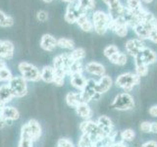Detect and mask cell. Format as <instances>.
<instances>
[{"label":"cell","mask_w":157,"mask_h":147,"mask_svg":"<svg viewBox=\"0 0 157 147\" xmlns=\"http://www.w3.org/2000/svg\"><path fill=\"white\" fill-rule=\"evenodd\" d=\"M80 130H82L83 134H86L90 136V138L92 141L93 144H94L96 141L106 136L105 132L100 129L99 126L97 125V123L90 121V120H86L85 122H82L80 125Z\"/></svg>","instance_id":"6da1fadb"},{"label":"cell","mask_w":157,"mask_h":147,"mask_svg":"<svg viewBox=\"0 0 157 147\" xmlns=\"http://www.w3.org/2000/svg\"><path fill=\"white\" fill-rule=\"evenodd\" d=\"M110 22L111 20L109 15L103 11H100V10L95 11L92 15L93 31L99 36H103L106 33V32L109 29Z\"/></svg>","instance_id":"7a4b0ae2"},{"label":"cell","mask_w":157,"mask_h":147,"mask_svg":"<svg viewBox=\"0 0 157 147\" xmlns=\"http://www.w3.org/2000/svg\"><path fill=\"white\" fill-rule=\"evenodd\" d=\"M86 10L82 8L78 0H74L68 4L66 13H65V21L68 24H75L82 15H86Z\"/></svg>","instance_id":"3957f363"},{"label":"cell","mask_w":157,"mask_h":147,"mask_svg":"<svg viewBox=\"0 0 157 147\" xmlns=\"http://www.w3.org/2000/svg\"><path fill=\"white\" fill-rule=\"evenodd\" d=\"M140 82V77L134 73H125L122 74L116 80L117 86L121 87L126 92H130L136 85Z\"/></svg>","instance_id":"277c9868"},{"label":"cell","mask_w":157,"mask_h":147,"mask_svg":"<svg viewBox=\"0 0 157 147\" xmlns=\"http://www.w3.org/2000/svg\"><path fill=\"white\" fill-rule=\"evenodd\" d=\"M19 71L21 72L22 77L26 81H38L41 80L40 77V71L33 66V64H29L28 62H21L18 66Z\"/></svg>","instance_id":"5b68a950"},{"label":"cell","mask_w":157,"mask_h":147,"mask_svg":"<svg viewBox=\"0 0 157 147\" xmlns=\"http://www.w3.org/2000/svg\"><path fill=\"white\" fill-rule=\"evenodd\" d=\"M111 107L118 111H128L135 107V100L130 93L124 92L118 94L114 101L112 102Z\"/></svg>","instance_id":"8992f818"},{"label":"cell","mask_w":157,"mask_h":147,"mask_svg":"<svg viewBox=\"0 0 157 147\" xmlns=\"http://www.w3.org/2000/svg\"><path fill=\"white\" fill-rule=\"evenodd\" d=\"M9 86L11 88L15 97H24L28 93L27 81L21 77H13L12 80L9 81Z\"/></svg>","instance_id":"52a82bcc"},{"label":"cell","mask_w":157,"mask_h":147,"mask_svg":"<svg viewBox=\"0 0 157 147\" xmlns=\"http://www.w3.org/2000/svg\"><path fill=\"white\" fill-rule=\"evenodd\" d=\"M102 1L108 6V15L111 21L123 17L125 6L121 3L120 0H102Z\"/></svg>","instance_id":"ba28073f"},{"label":"cell","mask_w":157,"mask_h":147,"mask_svg":"<svg viewBox=\"0 0 157 147\" xmlns=\"http://www.w3.org/2000/svg\"><path fill=\"white\" fill-rule=\"evenodd\" d=\"M109 29L114 32L118 36L125 37L128 34V24L123 17H120L110 22Z\"/></svg>","instance_id":"9c48e42d"},{"label":"cell","mask_w":157,"mask_h":147,"mask_svg":"<svg viewBox=\"0 0 157 147\" xmlns=\"http://www.w3.org/2000/svg\"><path fill=\"white\" fill-rule=\"evenodd\" d=\"M125 47H126L127 52L129 53L131 56L136 57L142 49L145 48V45L144 43V40H141L140 38H134V39L128 40L126 42Z\"/></svg>","instance_id":"30bf717a"},{"label":"cell","mask_w":157,"mask_h":147,"mask_svg":"<svg viewBox=\"0 0 157 147\" xmlns=\"http://www.w3.org/2000/svg\"><path fill=\"white\" fill-rule=\"evenodd\" d=\"M23 126L27 130L28 134L33 141H36L41 136V126L36 120H29Z\"/></svg>","instance_id":"8fae6325"},{"label":"cell","mask_w":157,"mask_h":147,"mask_svg":"<svg viewBox=\"0 0 157 147\" xmlns=\"http://www.w3.org/2000/svg\"><path fill=\"white\" fill-rule=\"evenodd\" d=\"M14 56V44L9 40H0V58L11 60Z\"/></svg>","instance_id":"7c38bea8"},{"label":"cell","mask_w":157,"mask_h":147,"mask_svg":"<svg viewBox=\"0 0 157 147\" xmlns=\"http://www.w3.org/2000/svg\"><path fill=\"white\" fill-rule=\"evenodd\" d=\"M136 57L139 58L142 63L145 64V65H147V66L151 65V64H154L156 62V59H157L155 52L153 50H151L150 48H147V47L142 49V50L137 54Z\"/></svg>","instance_id":"4fadbf2b"},{"label":"cell","mask_w":157,"mask_h":147,"mask_svg":"<svg viewBox=\"0 0 157 147\" xmlns=\"http://www.w3.org/2000/svg\"><path fill=\"white\" fill-rule=\"evenodd\" d=\"M1 117L7 124V123H11L13 121L18 120L20 118V113L15 107L5 106L1 110Z\"/></svg>","instance_id":"5bb4252c"},{"label":"cell","mask_w":157,"mask_h":147,"mask_svg":"<svg viewBox=\"0 0 157 147\" xmlns=\"http://www.w3.org/2000/svg\"><path fill=\"white\" fill-rule=\"evenodd\" d=\"M85 70L87 73H90V75L97 76V77H100L105 76V72H106L105 67L103 66L102 64L98 63V62H94V61L87 63L86 65Z\"/></svg>","instance_id":"9a60e30c"},{"label":"cell","mask_w":157,"mask_h":147,"mask_svg":"<svg viewBox=\"0 0 157 147\" xmlns=\"http://www.w3.org/2000/svg\"><path fill=\"white\" fill-rule=\"evenodd\" d=\"M40 47L45 51H53L57 47V39L49 33L43 34L40 40Z\"/></svg>","instance_id":"2e32d148"},{"label":"cell","mask_w":157,"mask_h":147,"mask_svg":"<svg viewBox=\"0 0 157 147\" xmlns=\"http://www.w3.org/2000/svg\"><path fill=\"white\" fill-rule=\"evenodd\" d=\"M113 85V81L109 76H103L100 77V80L96 81V87L95 90L98 94H103V93L107 92L110 89Z\"/></svg>","instance_id":"e0dca14e"},{"label":"cell","mask_w":157,"mask_h":147,"mask_svg":"<svg viewBox=\"0 0 157 147\" xmlns=\"http://www.w3.org/2000/svg\"><path fill=\"white\" fill-rule=\"evenodd\" d=\"M14 97L15 96L9 85H3L0 86V104L6 106L7 103L11 101Z\"/></svg>","instance_id":"ac0fdd59"},{"label":"cell","mask_w":157,"mask_h":147,"mask_svg":"<svg viewBox=\"0 0 157 147\" xmlns=\"http://www.w3.org/2000/svg\"><path fill=\"white\" fill-rule=\"evenodd\" d=\"M76 112L77 114L80 116L82 119H85L86 121V120H90L91 118V115H92V111L90 109V105H88V103H86V102H82L80 103L76 108Z\"/></svg>","instance_id":"d6986e66"},{"label":"cell","mask_w":157,"mask_h":147,"mask_svg":"<svg viewBox=\"0 0 157 147\" xmlns=\"http://www.w3.org/2000/svg\"><path fill=\"white\" fill-rule=\"evenodd\" d=\"M97 125L99 126L100 129L105 132V134L108 135L111 131H113V123L110 118L107 116H101L96 121Z\"/></svg>","instance_id":"ffe728a7"},{"label":"cell","mask_w":157,"mask_h":147,"mask_svg":"<svg viewBox=\"0 0 157 147\" xmlns=\"http://www.w3.org/2000/svg\"><path fill=\"white\" fill-rule=\"evenodd\" d=\"M70 81L71 85L80 91H82L86 85V78L82 76V74H75L71 76Z\"/></svg>","instance_id":"44dd1931"},{"label":"cell","mask_w":157,"mask_h":147,"mask_svg":"<svg viewBox=\"0 0 157 147\" xmlns=\"http://www.w3.org/2000/svg\"><path fill=\"white\" fill-rule=\"evenodd\" d=\"M66 102L70 107L76 108L80 103L82 102V93L81 92H69L66 95Z\"/></svg>","instance_id":"7402d4cb"},{"label":"cell","mask_w":157,"mask_h":147,"mask_svg":"<svg viewBox=\"0 0 157 147\" xmlns=\"http://www.w3.org/2000/svg\"><path fill=\"white\" fill-rule=\"evenodd\" d=\"M78 26L81 28L82 31L86 32H90L93 31V24L92 21H90L88 19L87 15H82L81 18H78V20L77 21Z\"/></svg>","instance_id":"603a6c76"},{"label":"cell","mask_w":157,"mask_h":147,"mask_svg":"<svg viewBox=\"0 0 157 147\" xmlns=\"http://www.w3.org/2000/svg\"><path fill=\"white\" fill-rule=\"evenodd\" d=\"M18 147H33V140L24 126L21 129V138H20Z\"/></svg>","instance_id":"cb8c5ba5"},{"label":"cell","mask_w":157,"mask_h":147,"mask_svg":"<svg viewBox=\"0 0 157 147\" xmlns=\"http://www.w3.org/2000/svg\"><path fill=\"white\" fill-rule=\"evenodd\" d=\"M40 77L43 81L47 83H53L54 81V69L50 66H45L40 71Z\"/></svg>","instance_id":"d4e9b609"},{"label":"cell","mask_w":157,"mask_h":147,"mask_svg":"<svg viewBox=\"0 0 157 147\" xmlns=\"http://www.w3.org/2000/svg\"><path fill=\"white\" fill-rule=\"evenodd\" d=\"M108 59H109V61L112 64H115V65H118V66H124L128 62L127 55L125 53H122L120 51L115 53L114 55H112L110 58H108Z\"/></svg>","instance_id":"484cf974"},{"label":"cell","mask_w":157,"mask_h":147,"mask_svg":"<svg viewBox=\"0 0 157 147\" xmlns=\"http://www.w3.org/2000/svg\"><path fill=\"white\" fill-rule=\"evenodd\" d=\"M136 62H135V65H136V74L139 77H145L148 73V66L145 65V64L142 63L139 58L136 57Z\"/></svg>","instance_id":"4316f807"},{"label":"cell","mask_w":157,"mask_h":147,"mask_svg":"<svg viewBox=\"0 0 157 147\" xmlns=\"http://www.w3.org/2000/svg\"><path fill=\"white\" fill-rule=\"evenodd\" d=\"M134 31L137 36V37L141 39V40H144V39H148L149 32L142 23H140L136 28H134Z\"/></svg>","instance_id":"83f0119b"},{"label":"cell","mask_w":157,"mask_h":147,"mask_svg":"<svg viewBox=\"0 0 157 147\" xmlns=\"http://www.w3.org/2000/svg\"><path fill=\"white\" fill-rule=\"evenodd\" d=\"M82 61H73L71 64V66L69 67L68 71H67V75L69 76H73L75 74H82Z\"/></svg>","instance_id":"f1b7e54d"},{"label":"cell","mask_w":157,"mask_h":147,"mask_svg":"<svg viewBox=\"0 0 157 147\" xmlns=\"http://www.w3.org/2000/svg\"><path fill=\"white\" fill-rule=\"evenodd\" d=\"M57 46H59L60 48L73 50V49H75V42L70 38L61 37V38L57 39Z\"/></svg>","instance_id":"f546056e"},{"label":"cell","mask_w":157,"mask_h":147,"mask_svg":"<svg viewBox=\"0 0 157 147\" xmlns=\"http://www.w3.org/2000/svg\"><path fill=\"white\" fill-rule=\"evenodd\" d=\"M126 9L132 13H136L140 11L144 8L141 6V1L140 0H127V6H125Z\"/></svg>","instance_id":"4dcf8cb0"},{"label":"cell","mask_w":157,"mask_h":147,"mask_svg":"<svg viewBox=\"0 0 157 147\" xmlns=\"http://www.w3.org/2000/svg\"><path fill=\"white\" fill-rule=\"evenodd\" d=\"M14 24V19L11 16H7L3 11L0 10V27L10 28Z\"/></svg>","instance_id":"1f68e13d"},{"label":"cell","mask_w":157,"mask_h":147,"mask_svg":"<svg viewBox=\"0 0 157 147\" xmlns=\"http://www.w3.org/2000/svg\"><path fill=\"white\" fill-rule=\"evenodd\" d=\"M73 61H82L86 57V51L82 48H75L71 53H69Z\"/></svg>","instance_id":"d6a6232c"},{"label":"cell","mask_w":157,"mask_h":147,"mask_svg":"<svg viewBox=\"0 0 157 147\" xmlns=\"http://www.w3.org/2000/svg\"><path fill=\"white\" fill-rule=\"evenodd\" d=\"M120 136H121V138H122L123 141H132V140H134L136 134H135V131L132 130L127 129V130H124L121 132Z\"/></svg>","instance_id":"836d02e7"},{"label":"cell","mask_w":157,"mask_h":147,"mask_svg":"<svg viewBox=\"0 0 157 147\" xmlns=\"http://www.w3.org/2000/svg\"><path fill=\"white\" fill-rule=\"evenodd\" d=\"M13 75L12 72L9 70L7 67L3 68L2 70H0V81H10L12 80Z\"/></svg>","instance_id":"e575fe53"},{"label":"cell","mask_w":157,"mask_h":147,"mask_svg":"<svg viewBox=\"0 0 157 147\" xmlns=\"http://www.w3.org/2000/svg\"><path fill=\"white\" fill-rule=\"evenodd\" d=\"M119 52V49L116 45H108L104 48V50H103V54H104V56L106 58H110L112 55H114L115 53Z\"/></svg>","instance_id":"d590c367"},{"label":"cell","mask_w":157,"mask_h":147,"mask_svg":"<svg viewBox=\"0 0 157 147\" xmlns=\"http://www.w3.org/2000/svg\"><path fill=\"white\" fill-rule=\"evenodd\" d=\"M82 6V8L88 11V10H92L95 8V1L94 0H78Z\"/></svg>","instance_id":"8d00e7d4"},{"label":"cell","mask_w":157,"mask_h":147,"mask_svg":"<svg viewBox=\"0 0 157 147\" xmlns=\"http://www.w3.org/2000/svg\"><path fill=\"white\" fill-rule=\"evenodd\" d=\"M57 147H75L71 140L68 138H60L57 142Z\"/></svg>","instance_id":"74e56055"},{"label":"cell","mask_w":157,"mask_h":147,"mask_svg":"<svg viewBox=\"0 0 157 147\" xmlns=\"http://www.w3.org/2000/svg\"><path fill=\"white\" fill-rule=\"evenodd\" d=\"M140 129L142 132H144V134H148L150 132V129H151V123L150 122H147V121H144L142 122L140 126Z\"/></svg>","instance_id":"f35d334b"},{"label":"cell","mask_w":157,"mask_h":147,"mask_svg":"<svg viewBox=\"0 0 157 147\" xmlns=\"http://www.w3.org/2000/svg\"><path fill=\"white\" fill-rule=\"evenodd\" d=\"M48 18V15L45 11H38L36 14V19L39 22H45Z\"/></svg>","instance_id":"ab89813d"},{"label":"cell","mask_w":157,"mask_h":147,"mask_svg":"<svg viewBox=\"0 0 157 147\" xmlns=\"http://www.w3.org/2000/svg\"><path fill=\"white\" fill-rule=\"evenodd\" d=\"M148 39L150 41H152L153 43L157 44V28L153 29L149 32V36H148Z\"/></svg>","instance_id":"60d3db41"},{"label":"cell","mask_w":157,"mask_h":147,"mask_svg":"<svg viewBox=\"0 0 157 147\" xmlns=\"http://www.w3.org/2000/svg\"><path fill=\"white\" fill-rule=\"evenodd\" d=\"M141 147H157V142L154 140L147 141V142H145V143L142 144Z\"/></svg>","instance_id":"b9f144b4"},{"label":"cell","mask_w":157,"mask_h":147,"mask_svg":"<svg viewBox=\"0 0 157 147\" xmlns=\"http://www.w3.org/2000/svg\"><path fill=\"white\" fill-rule=\"evenodd\" d=\"M149 115L152 117H157V105H153L149 108Z\"/></svg>","instance_id":"7bdbcfd3"},{"label":"cell","mask_w":157,"mask_h":147,"mask_svg":"<svg viewBox=\"0 0 157 147\" xmlns=\"http://www.w3.org/2000/svg\"><path fill=\"white\" fill-rule=\"evenodd\" d=\"M150 132H152V134H157V122H153V123H151V129H150Z\"/></svg>","instance_id":"ee69618b"},{"label":"cell","mask_w":157,"mask_h":147,"mask_svg":"<svg viewBox=\"0 0 157 147\" xmlns=\"http://www.w3.org/2000/svg\"><path fill=\"white\" fill-rule=\"evenodd\" d=\"M110 147H128L127 145H125L124 143H122V142H119V143H113Z\"/></svg>","instance_id":"f6af8a7d"},{"label":"cell","mask_w":157,"mask_h":147,"mask_svg":"<svg viewBox=\"0 0 157 147\" xmlns=\"http://www.w3.org/2000/svg\"><path fill=\"white\" fill-rule=\"evenodd\" d=\"M7 67L6 66V62H5L3 59H0V70H2L3 68Z\"/></svg>","instance_id":"bcb514c9"},{"label":"cell","mask_w":157,"mask_h":147,"mask_svg":"<svg viewBox=\"0 0 157 147\" xmlns=\"http://www.w3.org/2000/svg\"><path fill=\"white\" fill-rule=\"evenodd\" d=\"M153 0H142V2H144L145 4H149V3H151Z\"/></svg>","instance_id":"7dc6e473"},{"label":"cell","mask_w":157,"mask_h":147,"mask_svg":"<svg viewBox=\"0 0 157 147\" xmlns=\"http://www.w3.org/2000/svg\"><path fill=\"white\" fill-rule=\"evenodd\" d=\"M62 1H64V2H67V3L69 4V3H71L72 1H74V0H62Z\"/></svg>","instance_id":"c3c4849f"},{"label":"cell","mask_w":157,"mask_h":147,"mask_svg":"<svg viewBox=\"0 0 157 147\" xmlns=\"http://www.w3.org/2000/svg\"><path fill=\"white\" fill-rule=\"evenodd\" d=\"M42 1H44V2H46V3H49V2H51L52 0H42Z\"/></svg>","instance_id":"681fc988"}]
</instances>
